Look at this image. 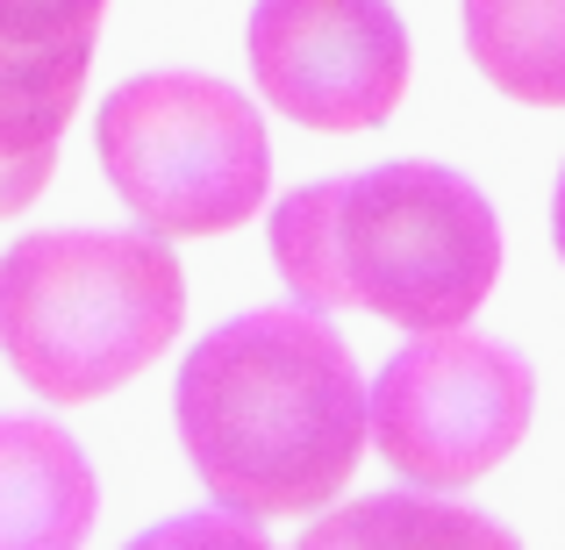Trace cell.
Wrapping results in <instances>:
<instances>
[{
	"label": "cell",
	"instance_id": "7a4b0ae2",
	"mask_svg": "<svg viewBox=\"0 0 565 550\" xmlns=\"http://www.w3.org/2000/svg\"><path fill=\"white\" fill-rule=\"evenodd\" d=\"M265 236L308 308H365L401 330L472 322L501 279V215L466 172L423 158L294 186Z\"/></svg>",
	"mask_w": 565,
	"mask_h": 550
},
{
	"label": "cell",
	"instance_id": "5b68a950",
	"mask_svg": "<svg viewBox=\"0 0 565 550\" xmlns=\"http://www.w3.org/2000/svg\"><path fill=\"white\" fill-rule=\"evenodd\" d=\"M537 371L515 344L451 330H415L365 393V436L415 486H472L530 436Z\"/></svg>",
	"mask_w": 565,
	"mask_h": 550
},
{
	"label": "cell",
	"instance_id": "30bf717a",
	"mask_svg": "<svg viewBox=\"0 0 565 550\" xmlns=\"http://www.w3.org/2000/svg\"><path fill=\"white\" fill-rule=\"evenodd\" d=\"M373 529H386V537H472V543H509V529L480 522V515L466 508H437V500L423 494H401V500H365V508L337 515V522H316L301 537V550H330V543H351V537H373Z\"/></svg>",
	"mask_w": 565,
	"mask_h": 550
},
{
	"label": "cell",
	"instance_id": "8992f818",
	"mask_svg": "<svg viewBox=\"0 0 565 550\" xmlns=\"http://www.w3.org/2000/svg\"><path fill=\"white\" fill-rule=\"evenodd\" d=\"M250 79L301 129H380L408 94V29L386 0H258Z\"/></svg>",
	"mask_w": 565,
	"mask_h": 550
},
{
	"label": "cell",
	"instance_id": "277c9868",
	"mask_svg": "<svg viewBox=\"0 0 565 550\" xmlns=\"http://www.w3.org/2000/svg\"><path fill=\"white\" fill-rule=\"evenodd\" d=\"M94 151L151 236H230L273 193V143L230 79L137 72L100 100Z\"/></svg>",
	"mask_w": 565,
	"mask_h": 550
},
{
	"label": "cell",
	"instance_id": "ba28073f",
	"mask_svg": "<svg viewBox=\"0 0 565 550\" xmlns=\"http://www.w3.org/2000/svg\"><path fill=\"white\" fill-rule=\"evenodd\" d=\"M94 465L72 429L0 414V550H72L94 529Z\"/></svg>",
	"mask_w": 565,
	"mask_h": 550
},
{
	"label": "cell",
	"instance_id": "9c48e42d",
	"mask_svg": "<svg viewBox=\"0 0 565 550\" xmlns=\"http://www.w3.org/2000/svg\"><path fill=\"white\" fill-rule=\"evenodd\" d=\"M466 51L523 108H565V0H466Z\"/></svg>",
	"mask_w": 565,
	"mask_h": 550
},
{
	"label": "cell",
	"instance_id": "3957f363",
	"mask_svg": "<svg viewBox=\"0 0 565 550\" xmlns=\"http://www.w3.org/2000/svg\"><path fill=\"white\" fill-rule=\"evenodd\" d=\"M186 322V272L151 229H36L0 258V351L57 408L158 365Z\"/></svg>",
	"mask_w": 565,
	"mask_h": 550
},
{
	"label": "cell",
	"instance_id": "8fae6325",
	"mask_svg": "<svg viewBox=\"0 0 565 550\" xmlns=\"http://www.w3.org/2000/svg\"><path fill=\"white\" fill-rule=\"evenodd\" d=\"M552 244H558V265H565V165H558V193H552Z\"/></svg>",
	"mask_w": 565,
	"mask_h": 550
},
{
	"label": "cell",
	"instance_id": "52a82bcc",
	"mask_svg": "<svg viewBox=\"0 0 565 550\" xmlns=\"http://www.w3.org/2000/svg\"><path fill=\"white\" fill-rule=\"evenodd\" d=\"M100 14L108 0H0V222L51 186Z\"/></svg>",
	"mask_w": 565,
	"mask_h": 550
},
{
	"label": "cell",
	"instance_id": "6da1fadb",
	"mask_svg": "<svg viewBox=\"0 0 565 550\" xmlns=\"http://www.w3.org/2000/svg\"><path fill=\"white\" fill-rule=\"evenodd\" d=\"M172 422L207 500L244 522L337 500L365 451V379L322 308H258L186 351Z\"/></svg>",
	"mask_w": 565,
	"mask_h": 550
}]
</instances>
